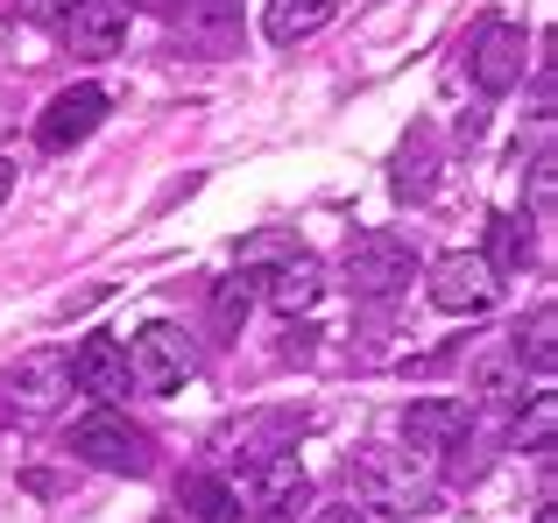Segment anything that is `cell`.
Returning <instances> with one entry per match:
<instances>
[{
	"label": "cell",
	"instance_id": "cell-1",
	"mask_svg": "<svg viewBox=\"0 0 558 523\" xmlns=\"http://www.w3.org/2000/svg\"><path fill=\"white\" fill-rule=\"evenodd\" d=\"M354 482H361V496L389 516L438 510L432 502V453H417V446H396V453L389 446H368V453L354 460Z\"/></svg>",
	"mask_w": 558,
	"mask_h": 523
},
{
	"label": "cell",
	"instance_id": "cell-2",
	"mask_svg": "<svg viewBox=\"0 0 558 523\" xmlns=\"http://www.w3.org/2000/svg\"><path fill=\"white\" fill-rule=\"evenodd\" d=\"M121 354H128V382H135L142 397H178L191 375H198V346H191L184 326H170V318H149Z\"/></svg>",
	"mask_w": 558,
	"mask_h": 523
},
{
	"label": "cell",
	"instance_id": "cell-3",
	"mask_svg": "<svg viewBox=\"0 0 558 523\" xmlns=\"http://www.w3.org/2000/svg\"><path fill=\"white\" fill-rule=\"evenodd\" d=\"M347 290L354 297H403L410 290V276H424V255H417V241L410 234H354L347 241Z\"/></svg>",
	"mask_w": 558,
	"mask_h": 523
},
{
	"label": "cell",
	"instance_id": "cell-4",
	"mask_svg": "<svg viewBox=\"0 0 558 523\" xmlns=\"http://www.w3.org/2000/svg\"><path fill=\"white\" fill-rule=\"evenodd\" d=\"M64 446H71V453L85 460V467H107V474H149V467H156L149 439H142V431L128 425V417L113 411V403H99V411L71 417Z\"/></svg>",
	"mask_w": 558,
	"mask_h": 523
},
{
	"label": "cell",
	"instance_id": "cell-5",
	"mask_svg": "<svg viewBox=\"0 0 558 523\" xmlns=\"http://www.w3.org/2000/svg\"><path fill=\"white\" fill-rule=\"evenodd\" d=\"M424 297H432L446 318H481V312L502 304V276H495L481 255L452 248V255H438L432 269H424Z\"/></svg>",
	"mask_w": 558,
	"mask_h": 523
},
{
	"label": "cell",
	"instance_id": "cell-6",
	"mask_svg": "<svg viewBox=\"0 0 558 523\" xmlns=\"http://www.w3.org/2000/svg\"><path fill=\"white\" fill-rule=\"evenodd\" d=\"M304 488H312V482H304L298 453H262V460H247V467H241L233 502H241V510H255V516H298Z\"/></svg>",
	"mask_w": 558,
	"mask_h": 523
},
{
	"label": "cell",
	"instance_id": "cell-7",
	"mask_svg": "<svg viewBox=\"0 0 558 523\" xmlns=\"http://www.w3.org/2000/svg\"><path fill=\"white\" fill-rule=\"evenodd\" d=\"M523 22H502V14H488V22L474 28V50H466V71H474V85L481 93H509V85L523 78Z\"/></svg>",
	"mask_w": 558,
	"mask_h": 523
},
{
	"label": "cell",
	"instance_id": "cell-8",
	"mask_svg": "<svg viewBox=\"0 0 558 523\" xmlns=\"http://www.w3.org/2000/svg\"><path fill=\"white\" fill-rule=\"evenodd\" d=\"M0 389H8L14 417H43V411H57V397L71 389V354H57V346H36V354H22L8 375H0Z\"/></svg>",
	"mask_w": 558,
	"mask_h": 523
},
{
	"label": "cell",
	"instance_id": "cell-9",
	"mask_svg": "<svg viewBox=\"0 0 558 523\" xmlns=\"http://www.w3.org/2000/svg\"><path fill=\"white\" fill-rule=\"evenodd\" d=\"M107 121V93L99 85H71V93H57L50 107H43V121H36V149L43 156H64V149H78L93 127Z\"/></svg>",
	"mask_w": 558,
	"mask_h": 523
},
{
	"label": "cell",
	"instance_id": "cell-10",
	"mask_svg": "<svg viewBox=\"0 0 558 523\" xmlns=\"http://www.w3.org/2000/svg\"><path fill=\"white\" fill-rule=\"evenodd\" d=\"M128 22H135V0H78L57 28L71 57H113L128 50Z\"/></svg>",
	"mask_w": 558,
	"mask_h": 523
},
{
	"label": "cell",
	"instance_id": "cell-11",
	"mask_svg": "<svg viewBox=\"0 0 558 523\" xmlns=\"http://www.w3.org/2000/svg\"><path fill=\"white\" fill-rule=\"evenodd\" d=\"M71 382H78L85 397H99V403L128 397V354H121V340H113V332H85L78 354H71Z\"/></svg>",
	"mask_w": 558,
	"mask_h": 523
},
{
	"label": "cell",
	"instance_id": "cell-12",
	"mask_svg": "<svg viewBox=\"0 0 558 523\" xmlns=\"http://www.w3.org/2000/svg\"><path fill=\"white\" fill-rule=\"evenodd\" d=\"M403 431H410V446H417V453H438V446H452V439H466V431H474V411H466L460 397H417L403 411Z\"/></svg>",
	"mask_w": 558,
	"mask_h": 523
},
{
	"label": "cell",
	"instance_id": "cell-13",
	"mask_svg": "<svg viewBox=\"0 0 558 523\" xmlns=\"http://www.w3.org/2000/svg\"><path fill=\"white\" fill-rule=\"evenodd\" d=\"M262 297L276 304V312L298 326L304 312H312L318 297H326V269H318V255H290V262H276L269 269V283H262Z\"/></svg>",
	"mask_w": 558,
	"mask_h": 523
},
{
	"label": "cell",
	"instance_id": "cell-14",
	"mask_svg": "<svg viewBox=\"0 0 558 523\" xmlns=\"http://www.w3.org/2000/svg\"><path fill=\"white\" fill-rule=\"evenodd\" d=\"M170 516H184V523H241V502H233L227 474H184Z\"/></svg>",
	"mask_w": 558,
	"mask_h": 523
},
{
	"label": "cell",
	"instance_id": "cell-15",
	"mask_svg": "<svg viewBox=\"0 0 558 523\" xmlns=\"http://www.w3.org/2000/svg\"><path fill=\"white\" fill-rule=\"evenodd\" d=\"M332 14H340V0H269V8H262V36L290 50V42L318 36V28H326Z\"/></svg>",
	"mask_w": 558,
	"mask_h": 523
},
{
	"label": "cell",
	"instance_id": "cell-16",
	"mask_svg": "<svg viewBox=\"0 0 558 523\" xmlns=\"http://www.w3.org/2000/svg\"><path fill=\"white\" fill-rule=\"evenodd\" d=\"M531 220H517V212H495L488 220V248H481V262H488L495 276H523L531 269Z\"/></svg>",
	"mask_w": 558,
	"mask_h": 523
},
{
	"label": "cell",
	"instance_id": "cell-17",
	"mask_svg": "<svg viewBox=\"0 0 558 523\" xmlns=\"http://www.w3.org/2000/svg\"><path fill=\"white\" fill-rule=\"evenodd\" d=\"M509 354H517V368H531V375H551L558 368V312H551V304H537V312L517 326Z\"/></svg>",
	"mask_w": 558,
	"mask_h": 523
},
{
	"label": "cell",
	"instance_id": "cell-18",
	"mask_svg": "<svg viewBox=\"0 0 558 523\" xmlns=\"http://www.w3.org/2000/svg\"><path fill=\"white\" fill-rule=\"evenodd\" d=\"M432 178H438V163H432V135H410L403 149H396V170H389V184H396V198H424L432 192Z\"/></svg>",
	"mask_w": 558,
	"mask_h": 523
},
{
	"label": "cell",
	"instance_id": "cell-19",
	"mask_svg": "<svg viewBox=\"0 0 558 523\" xmlns=\"http://www.w3.org/2000/svg\"><path fill=\"white\" fill-rule=\"evenodd\" d=\"M247 304H255V276H247V269H233L227 283L213 290V326H219V340H233V332L247 326Z\"/></svg>",
	"mask_w": 558,
	"mask_h": 523
},
{
	"label": "cell",
	"instance_id": "cell-20",
	"mask_svg": "<svg viewBox=\"0 0 558 523\" xmlns=\"http://www.w3.org/2000/svg\"><path fill=\"white\" fill-rule=\"evenodd\" d=\"M474 382H481V397H488V403H523V368H517V354H481V361H474Z\"/></svg>",
	"mask_w": 558,
	"mask_h": 523
},
{
	"label": "cell",
	"instance_id": "cell-21",
	"mask_svg": "<svg viewBox=\"0 0 558 523\" xmlns=\"http://www.w3.org/2000/svg\"><path fill=\"white\" fill-rule=\"evenodd\" d=\"M233 255H241V269H247V276H255V269H276V262L304 255V248H298V234H290V227H262V234H247Z\"/></svg>",
	"mask_w": 558,
	"mask_h": 523
},
{
	"label": "cell",
	"instance_id": "cell-22",
	"mask_svg": "<svg viewBox=\"0 0 558 523\" xmlns=\"http://www.w3.org/2000/svg\"><path fill=\"white\" fill-rule=\"evenodd\" d=\"M551 439H558V403H551V389H537L531 411L517 417V446H531V453H551Z\"/></svg>",
	"mask_w": 558,
	"mask_h": 523
},
{
	"label": "cell",
	"instance_id": "cell-23",
	"mask_svg": "<svg viewBox=\"0 0 558 523\" xmlns=\"http://www.w3.org/2000/svg\"><path fill=\"white\" fill-rule=\"evenodd\" d=\"M531 220H558V163H551V149H537L531 156Z\"/></svg>",
	"mask_w": 558,
	"mask_h": 523
},
{
	"label": "cell",
	"instance_id": "cell-24",
	"mask_svg": "<svg viewBox=\"0 0 558 523\" xmlns=\"http://www.w3.org/2000/svg\"><path fill=\"white\" fill-rule=\"evenodd\" d=\"M71 8H78V0H14V22H28V28H57Z\"/></svg>",
	"mask_w": 558,
	"mask_h": 523
},
{
	"label": "cell",
	"instance_id": "cell-25",
	"mask_svg": "<svg viewBox=\"0 0 558 523\" xmlns=\"http://www.w3.org/2000/svg\"><path fill=\"white\" fill-rule=\"evenodd\" d=\"M312 523H368V516H361V510H354V502H326V510H318Z\"/></svg>",
	"mask_w": 558,
	"mask_h": 523
},
{
	"label": "cell",
	"instance_id": "cell-26",
	"mask_svg": "<svg viewBox=\"0 0 558 523\" xmlns=\"http://www.w3.org/2000/svg\"><path fill=\"white\" fill-rule=\"evenodd\" d=\"M8 192H14V163L0 156V206H8Z\"/></svg>",
	"mask_w": 558,
	"mask_h": 523
},
{
	"label": "cell",
	"instance_id": "cell-27",
	"mask_svg": "<svg viewBox=\"0 0 558 523\" xmlns=\"http://www.w3.org/2000/svg\"><path fill=\"white\" fill-rule=\"evenodd\" d=\"M537 523H558V510H551V502H537Z\"/></svg>",
	"mask_w": 558,
	"mask_h": 523
},
{
	"label": "cell",
	"instance_id": "cell-28",
	"mask_svg": "<svg viewBox=\"0 0 558 523\" xmlns=\"http://www.w3.org/2000/svg\"><path fill=\"white\" fill-rule=\"evenodd\" d=\"M149 8H163V14H178V8H184V0H149Z\"/></svg>",
	"mask_w": 558,
	"mask_h": 523
},
{
	"label": "cell",
	"instance_id": "cell-29",
	"mask_svg": "<svg viewBox=\"0 0 558 523\" xmlns=\"http://www.w3.org/2000/svg\"><path fill=\"white\" fill-rule=\"evenodd\" d=\"M156 523H184V516H156Z\"/></svg>",
	"mask_w": 558,
	"mask_h": 523
}]
</instances>
